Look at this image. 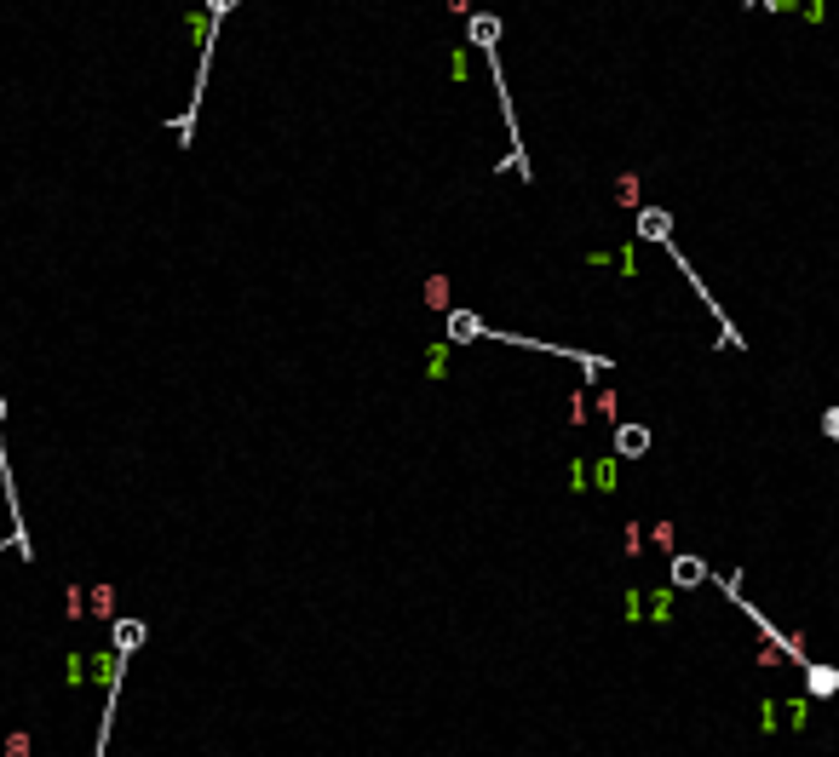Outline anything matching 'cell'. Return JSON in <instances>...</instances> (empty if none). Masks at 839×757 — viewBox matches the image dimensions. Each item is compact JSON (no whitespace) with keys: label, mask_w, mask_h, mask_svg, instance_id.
<instances>
[{"label":"cell","mask_w":839,"mask_h":757,"mask_svg":"<svg viewBox=\"0 0 839 757\" xmlns=\"http://www.w3.org/2000/svg\"><path fill=\"white\" fill-rule=\"evenodd\" d=\"M472 46L489 58V75H494V87H501V115H506V126H512V161H506V172H518V178H530V167H523V150H518V115H512V92H506V81H501V18L494 12H472Z\"/></svg>","instance_id":"6da1fadb"},{"label":"cell","mask_w":839,"mask_h":757,"mask_svg":"<svg viewBox=\"0 0 839 757\" xmlns=\"http://www.w3.org/2000/svg\"><path fill=\"white\" fill-rule=\"evenodd\" d=\"M644 448H650V431H644V424H621V431H615V453H627V460H639Z\"/></svg>","instance_id":"7a4b0ae2"},{"label":"cell","mask_w":839,"mask_h":757,"mask_svg":"<svg viewBox=\"0 0 839 757\" xmlns=\"http://www.w3.org/2000/svg\"><path fill=\"white\" fill-rule=\"evenodd\" d=\"M639 235H644V242H667V235H673V224H667L661 207H644V213H639Z\"/></svg>","instance_id":"3957f363"},{"label":"cell","mask_w":839,"mask_h":757,"mask_svg":"<svg viewBox=\"0 0 839 757\" xmlns=\"http://www.w3.org/2000/svg\"><path fill=\"white\" fill-rule=\"evenodd\" d=\"M702 579H707L702 557H673V586H702Z\"/></svg>","instance_id":"277c9868"},{"label":"cell","mask_w":839,"mask_h":757,"mask_svg":"<svg viewBox=\"0 0 839 757\" xmlns=\"http://www.w3.org/2000/svg\"><path fill=\"white\" fill-rule=\"evenodd\" d=\"M839 689V671L834 666H811V694H834Z\"/></svg>","instance_id":"5b68a950"},{"label":"cell","mask_w":839,"mask_h":757,"mask_svg":"<svg viewBox=\"0 0 839 757\" xmlns=\"http://www.w3.org/2000/svg\"><path fill=\"white\" fill-rule=\"evenodd\" d=\"M477 333H484L477 315H455V322H448V339H477Z\"/></svg>","instance_id":"8992f818"},{"label":"cell","mask_w":839,"mask_h":757,"mask_svg":"<svg viewBox=\"0 0 839 757\" xmlns=\"http://www.w3.org/2000/svg\"><path fill=\"white\" fill-rule=\"evenodd\" d=\"M115 631H121V637H115V649H121V654H133V649H138V637H144V625H133V620H127V625H115Z\"/></svg>","instance_id":"52a82bcc"},{"label":"cell","mask_w":839,"mask_h":757,"mask_svg":"<svg viewBox=\"0 0 839 757\" xmlns=\"http://www.w3.org/2000/svg\"><path fill=\"white\" fill-rule=\"evenodd\" d=\"M822 436L839 442V407H828V414H822Z\"/></svg>","instance_id":"ba28073f"},{"label":"cell","mask_w":839,"mask_h":757,"mask_svg":"<svg viewBox=\"0 0 839 757\" xmlns=\"http://www.w3.org/2000/svg\"><path fill=\"white\" fill-rule=\"evenodd\" d=\"M230 6H236V0H207V12H213V18H230Z\"/></svg>","instance_id":"9c48e42d"}]
</instances>
